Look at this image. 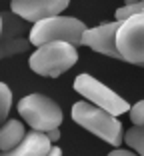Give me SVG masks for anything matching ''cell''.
Masks as SVG:
<instances>
[{"instance_id":"7","label":"cell","mask_w":144,"mask_h":156,"mask_svg":"<svg viewBox=\"0 0 144 156\" xmlns=\"http://www.w3.org/2000/svg\"><path fill=\"white\" fill-rule=\"evenodd\" d=\"M0 38H2V48H0V56L8 58V56L26 52L30 48V38H24V32L30 34V30L26 28V20L20 18L16 12H2L0 14Z\"/></svg>"},{"instance_id":"3","label":"cell","mask_w":144,"mask_h":156,"mask_svg":"<svg viewBox=\"0 0 144 156\" xmlns=\"http://www.w3.org/2000/svg\"><path fill=\"white\" fill-rule=\"evenodd\" d=\"M84 32H86V26L82 20L72 18V16H50V18L34 22L28 38L34 46L54 40H64L74 46H80Z\"/></svg>"},{"instance_id":"12","label":"cell","mask_w":144,"mask_h":156,"mask_svg":"<svg viewBox=\"0 0 144 156\" xmlns=\"http://www.w3.org/2000/svg\"><path fill=\"white\" fill-rule=\"evenodd\" d=\"M124 142L136 150L140 156H144V126H132L124 132Z\"/></svg>"},{"instance_id":"5","label":"cell","mask_w":144,"mask_h":156,"mask_svg":"<svg viewBox=\"0 0 144 156\" xmlns=\"http://www.w3.org/2000/svg\"><path fill=\"white\" fill-rule=\"evenodd\" d=\"M74 90L88 102L112 112L114 116H122L124 112H130V104L124 98H120L114 90L104 86L100 80H96L90 74H78L74 78Z\"/></svg>"},{"instance_id":"15","label":"cell","mask_w":144,"mask_h":156,"mask_svg":"<svg viewBox=\"0 0 144 156\" xmlns=\"http://www.w3.org/2000/svg\"><path fill=\"white\" fill-rule=\"evenodd\" d=\"M130 122L132 126H144V100H138L130 106Z\"/></svg>"},{"instance_id":"16","label":"cell","mask_w":144,"mask_h":156,"mask_svg":"<svg viewBox=\"0 0 144 156\" xmlns=\"http://www.w3.org/2000/svg\"><path fill=\"white\" fill-rule=\"evenodd\" d=\"M108 156H140L136 150H122V148H116V150H112Z\"/></svg>"},{"instance_id":"19","label":"cell","mask_w":144,"mask_h":156,"mask_svg":"<svg viewBox=\"0 0 144 156\" xmlns=\"http://www.w3.org/2000/svg\"><path fill=\"white\" fill-rule=\"evenodd\" d=\"M136 2H144V0H124V4H136Z\"/></svg>"},{"instance_id":"10","label":"cell","mask_w":144,"mask_h":156,"mask_svg":"<svg viewBox=\"0 0 144 156\" xmlns=\"http://www.w3.org/2000/svg\"><path fill=\"white\" fill-rule=\"evenodd\" d=\"M52 148H54V142L46 132L30 130L18 146L8 152H2V156H48Z\"/></svg>"},{"instance_id":"1","label":"cell","mask_w":144,"mask_h":156,"mask_svg":"<svg viewBox=\"0 0 144 156\" xmlns=\"http://www.w3.org/2000/svg\"><path fill=\"white\" fill-rule=\"evenodd\" d=\"M72 120L84 130L92 132L94 136L102 138L104 142L112 144V146H120L124 140V132H122V122L118 116L112 112L104 110L100 106L92 104L88 100H80L72 106Z\"/></svg>"},{"instance_id":"17","label":"cell","mask_w":144,"mask_h":156,"mask_svg":"<svg viewBox=\"0 0 144 156\" xmlns=\"http://www.w3.org/2000/svg\"><path fill=\"white\" fill-rule=\"evenodd\" d=\"M46 134L50 136V140H52V142H58V138H60V130H58V128L50 130V132H46Z\"/></svg>"},{"instance_id":"13","label":"cell","mask_w":144,"mask_h":156,"mask_svg":"<svg viewBox=\"0 0 144 156\" xmlns=\"http://www.w3.org/2000/svg\"><path fill=\"white\" fill-rule=\"evenodd\" d=\"M10 106H12V90L8 88V84H0V118L6 120L10 112Z\"/></svg>"},{"instance_id":"6","label":"cell","mask_w":144,"mask_h":156,"mask_svg":"<svg viewBox=\"0 0 144 156\" xmlns=\"http://www.w3.org/2000/svg\"><path fill=\"white\" fill-rule=\"evenodd\" d=\"M116 44L124 62L144 66V14H134L122 20Z\"/></svg>"},{"instance_id":"9","label":"cell","mask_w":144,"mask_h":156,"mask_svg":"<svg viewBox=\"0 0 144 156\" xmlns=\"http://www.w3.org/2000/svg\"><path fill=\"white\" fill-rule=\"evenodd\" d=\"M70 0H12L10 10L16 12L26 22H38V20L58 16L62 10H66Z\"/></svg>"},{"instance_id":"11","label":"cell","mask_w":144,"mask_h":156,"mask_svg":"<svg viewBox=\"0 0 144 156\" xmlns=\"http://www.w3.org/2000/svg\"><path fill=\"white\" fill-rule=\"evenodd\" d=\"M26 130H24V124L20 120H8V122L2 124L0 128V150L8 152L12 148H16L24 138H26Z\"/></svg>"},{"instance_id":"18","label":"cell","mask_w":144,"mask_h":156,"mask_svg":"<svg viewBox=\"0 0 144 156\" xmlns=\"http://www.w3.org/2000/svg\"><path fill=\"white\" fill-rule=\"evenodd\" d=\"M48 156H62V150H60L58 146H54V148H52V152H50Z\"/></svg>"},{"instance_id":"8","label":"cell","mask_w":144,"mask_h":156,"mask_svg":"<svg viewBox=\"0 0 144 156\" xmlns=\"http://www.w3.org/2000/svg\"><path fill=\"white\" fill-rule=\"evenodd\" d=\"M120 24H122L120 20H116V22H106V24H100V26H94V28H86V32L82 36V44L92 48L98 54L122 60L118 44H116Z\"/></svg>"},{"instance_id":"4","label":"cell","mask_w":144,"mask_h":156,"mask_svg":"<svg viewBox=\"0 0 144 156\" xmlns=\"http://www.w3.org/2000/svg\"><path fill=\"white\" fill-rule=\"evenodd\" d=\"M18 114L32 130L50 132L62 124V108L44 94H28L18 102Z\"/></svg>"},{"instance_id":"2","label":"cell","mask_w":144,"mask_h":156,"mask_svg":"<svg viewBox=\"0 0 144 156\" xmlns=\"http://www.w3.org/2000/svg\"><path fill=\"white\" fill-rule=\"evenodd\" d=\"M78 62V50L74 44L64 40H54L40 44L28 58L30 70L40 76L58 78Z\"/></svg>"},{"instance_id":"14","label":"cell","mask_w":144,"mask_h":156,"mask_svg":"<svg viewBox=\"0 0 144 156\" xmlns=\"http://www.w3.org/2000/svg\"><path fill=\"white\" fill-rule=\"evenodd\" d=\"M134 14H144V2H136V4H124L116 10V20H126L134 16Z\"/></svg>"}]
</instances>
